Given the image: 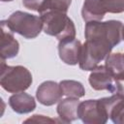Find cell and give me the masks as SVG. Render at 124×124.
I'll list each match as a JSON object with an SVG mask.
<instances>
[{
	"mask_svg": "<svg viewBox=\"0 0 124 124\" xmlns=\"http://www.w3.org/2000/svg\"><path fill=\"white\" fill-rule=\"evenodd\" d=\"M123 23L120 20L88 21L85 24V42L81 47L79 68L92 71L110 54L112 48L122 40Z\"/></svg>",
	"mask_w": 124,
	"mask_h": 124,
	"instance_id": "obj_1",
	"label": "cell"
},
{
	"mask_svg": "<svg viewBox=\"0 0 124 124\" xmlns=\"http://www.w3.org/2000/svg\"><path fill=\"white\" fill-rule=\"evenodd\" d=\"M43 30L46 35L55 37L58 41L76 38V26L66 12L49 10L40 15Z\"/></svg>",
	"mask_w": 124,
	"mask_h": 124,
	"instance_id": "obj_2",
	"label": "cell"
},
{
	"mask_svg": "<svg viewBox=\"0 0 124 124\" xmlns=\"http://www.w3.org/2000/svg\"><path fill=\"white\" fill-rule=\"evenodd\" d=\"M32 75L30 71L20 65L8 66L5 60L1 59L0 85L9 93L23 92L32 84Z\"/></svg>",
	"mask_w": 124,
	"mask_h": 124,
	"instance_id": "obj_3",
	"label": "cell"
},
{
	"mask_svg": "<svg viewBox=\"0 0 124 124\" xmlns=\"http://www.w3.org/2000/svg\"><path fill=\"white\" fill-rule=\"evenodd\" d=\"M8 27L25 39H35L43 30L41 16L22 11L14 12L6 20Z\"/></svg>",
	"mask_w": 124,
	"mask_h": 124,
	"instance_id": "obj_4",
	"label": "cell"
},
{
	"mask_svg": "<svg viewBox=\"0 0 124 124\" xmlns=\"http://www.w3.org/2000/svg\"><path fill=\"white\" fill-rule=\"evenodd\" d=\"M124 12V0H84L81 16L85 22L101 21L107 13L120 14Z\"/></svg>",
	"mask_w": 124,
	"mask_h": 124,
	"instance_id": "obj_5",
	"label": "cell"
},
{
	"mask_svg": "<svg viewBox=\"0 0 124 124\" xmlns=\"http://www.w3.org/2000/svg\"><path fill=\"white\" fill-rule=\"evenodd\" d=\"M78 116L85 124H105L108 120L107 109L101 99L86 100L79 103Z\"/></svg>",
	"mask_w": 124,
	"mask_h": 124,
	"instance_id": "obj_6",
	"label": "cell"
},
{
	"mask_svg": "<svg viewBox=\"0 0 124 124\" xmlns=\"http://www.w3.org/2000/svg\"><path fill=\"white\" fill-rule=\"evenodd\" d=\"M63 95L60 84L53 80H46L42 82L36 91V98L39 103L46 107L58 103Z\"/></svg>",
	"mask_w": 124,
	"mask_h": 124,
	"instance_id": "obj_7",
	"label": "cell"
},
{
	"mask_svg": "<svg viewBox=\"0 0 124 124\" xmlns=\"http://www.w3.org/2000/svg\"><path fill=\"white\" fill-rule=\"evenodd\" d=\"M82 45L76 38H69L59 41V57L67 65H77L79 62Z\"/></svg>",
	"mask_w": 124,
	"mask_h": 124,
	"instance_id": "obj_8",
	"label": "cell"
},
{
	"mask_svg": "<svg viewBox=\"0 0 124 124\" xmlns=\"http://www.w3.org/2000/svg\"><path fill=\"white\" fill-rule=\"evenodd\" d=\"M13 33L14 32H12L8 27L6 20H1L0 55H1V59L3 60L14 58L18 54L19 44L17 40L15 39Z\"/></svg>",
	"mask_w": 124,
	"mask_h": 124,
	"instance_id": "obj_9",
	"label": "cell"
},
{
	"mask_svg": "<svg viewBox=\"0 0 124 124\" xmlns=\"http://www.w3.org/2000/svg\"><path fill=\"white\" fill-rule=\"evenodd\" d=\"M88 81L94 90H108L110 92L113 83V76L105 65H99L91 71Z\"/></svg>",
	"mask_w": 124,
	"mask_h": 124,
	"instance_id": "obj_10",
	"label": "cell"
},
{
	"mask_svg": "<svg viewBox=\"0 0 124 124\" xmlns=\"http://www.w3.org/2000/svg\"><path fill=\"white\" fill-rule=\"evenodd\" d=\"M9 106L15 112L18 114H25L32 112L36 108V101L33 96L24 93L23 91L14 93L9 98Z\"/></svg>",
	"mask_w": 124,
	"mask_h": 124,
	"instance_id": "obj_11",
	"label": "cell"
},
{
	"mask_svg": "<svg viewBox=\"0 0 124 124\" xmlns=\"http://www.w3.org/2000/svg\"><path fill=\"white\" fill-rule=\"evenodd\" d=\"M78 98L67 97L58 102L56 111L62 123H70L78 118V108L79 106Z\"/></svg>",
	"mask_w": 124,
	"mask_h": 124,
	"instance_id": "obj_12",
	"label": "cell"
},
{
	"mask_svg": "<svg viewBox=\"0 0 124 124\" xmlns=\"http://www.w3.org/2000/svg\"><path fill=\"white\" fill-rule=\"evenodd\" d=\"M105 66L110 71L113 78L124 76V57L123 53L114 52L108 55L105 59Z\"/></svg>",
	"mask_w": 124,
	"mask_h": 124,
	"instance_id": "obj_13",
	"label": "cell"
},
{
	"mask_svg": "<svg viewBox=\"0 0 124 124\" xmlns=\"http://www.w3.org/2000/svg\"><path fill=\"white\" fill-rule=\"evenodd\" d=\"M63 94L67 97L81 98L85 95V89L81 82L74 79H64L59 82Z\"/></svg>",
	"mask_w": 124,
	"mask_h": 124,
	"instance_id": "obj_14",
	"label": "cell"
},
{
	"mask_svg": "<svg viewBox=\"0 0 124 124\" xmlns=\"http://www.w3.org/2000/svg\"><path fill=\"white\" fill-rule=\"evenodd\" d=\"M72 3V0H48L44 8L39 12V14H43L49 10H58L63 12H68L69 7Z\"/></svg>",
	"mask_w": 124,
	"mask_h": 124,
	"instance_id": "obj_15",
	"label": "cell"
},
{
	"mask_svg": "<svg viewBox=\"0 0 124 124\" xmlns=\"http://www.w3.org/2000/svg\"><path fill=\"white\" fill-rule=\"evenodd\" d=\"M109 119L115 124H124V98L112 108L109 114Z\"/></svg>",
	"mask_w": 124,
	"mask_h": 124,
	"instance_id": "obj_16",
	"label": "cell"
},
{
	"mask_svg": "<svg viewBox=\"0 0 124 124\" xmlns=\"http://www.w3.org/2000/svg\"><path fill=\"white\" fill-rule=\"evenodd\" d=\"M47 1L48 0H22V4L25 8L39 13Z\"/></svg>",
	"mask_w": 124,
	"mask_h": 124,
	"instance_id": "obj_17",
	"label": "cell"
},
{
	"mask_svg": "<svg viewBox=\"0 0 124 124\" xmlns=\"http://www.w3.org/2000/svg\"><path fill=\"white\" fill-rule=\"evenodd\" d=\"M111 94H120L124 96V76L113 78L112 87L110 90Z\"/></svg>",
	"mask_w": 124,
	"mask_h": 124,
	"instance_id": "obj_18",
	"label": "cell"
},
{
	"mask_svg": "<svg viewBox=\"0 0 124 124\" xmlns=\"http://www.w3.org/2000/svg\"><path fill=\"white\" fill-rule=\"evenodd\" d=\"M27 122H61V120L57 119H52L49 117H46L45 115H39V114H34L32 117L24 120V123Z\"/></svg>",
	"mask_w": 124,
	"mask_h": 124,
	"instance_id": "obj_19",
	"label": "cell"
},
{
	"mask_svg": "<svg viewBox=\"0 0 124 124\" xmlns=\"http://www.w3.org/2000/svg\"><path fill=\"white\" fill-rule=\"evenodd\" d=\"M122 40L124 41V25H123V28H122Z\"/></svg>",
	"mask_w": 124,
	"mask_h": 124,
	"instance_id": "obj_20",
	"label": "cell"
},
{
	"mask_svg": "<svg viewBox=\"0 0 124 124\" xmlns=\"http://www.w3.org/2000/svg\"><path fill=\"white\" fill-rule=\"evenodd\" d=\"M2 2H11V1H13V0H1Z\"/></svg>",
	"mask_w": 124,
	"mask_h": 124,
	"instance_id": "obj_21",
	"label": "cell"
},
{
	"mask_svg": "<svg viewBox=\"0 0 124 124\" xmlns=\"http://www.w3.org/2000/svg\"><path fill=\"white\" fill-rule=\"evenodd\" d=\"M123 57H124V53H123Z\"/></svg>",
	"mask_w": 124,
	"mask_h": 124,
	"instance_id": "obj_22",
	"label": "cell"
}]
</instances>
